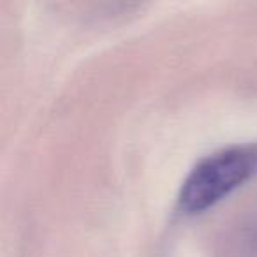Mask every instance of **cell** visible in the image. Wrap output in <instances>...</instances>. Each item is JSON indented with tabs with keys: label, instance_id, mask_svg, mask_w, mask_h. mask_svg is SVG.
Listing matches in <instances>:
<instances>
[{
	"label": "cell",
	"instance_id": "cell-1",
	"mask_svg": "<svg viewBox=\"0 0 257 257\" xmlns=\"http://www.w3.org/2000/svg\"><path fill=\"white\" fill-rule=\"evenodd\" d=\"M257 175V143L232 145L201 159L180 187L182 215H201L227 199Z\"/></svg>",
	"mask_w": 257,
	"mask_h": 257
}]
</instances>
